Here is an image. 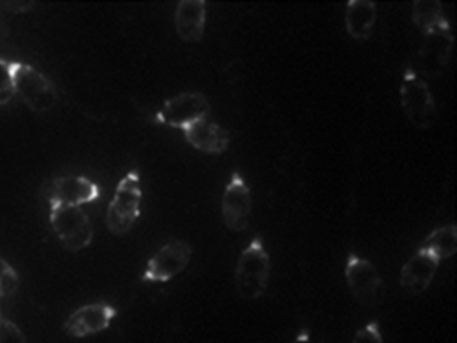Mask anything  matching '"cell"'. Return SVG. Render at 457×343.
Here are the masks:
<instances>
[{
    "mask_svg": "<svg viewBox=\"0 0 457 343\" xmlns=\"http://www.w3.org/2000/svg\"><path fill=\"white\" fill-rule=\"evenodd\" d=\"M291 343H314L312 341V336H310V332L308 330H302L299 333H297V336L295 337V339H294Z\"/></svg>",
    "mask_w": 457,
    "mask_h": 343,
    "instance_id": "24",
    "label": "cell"
},
{
    "mask_svg": "<svg viewBox=\"0 0 457 343\" xmlns=\"http://www.w3.org/2000/svg\"><path fill=\"white\" fill-rule=\"evenodd\" d=\"M271 271V257L262 238H253L236 263L235 287L239 298L256 302L263 297L269 288Z\"/></svg>",
    "mask_w": 457,
    "mask_h": 343,
    "instance_id": "1",
    "label": "cell"
},
{
    "mask_svg": "<svg viewBox=\"0 0 457 343\" xmlns=\"http://www.w3.org/2000/svg\"><path fill=\"white\" fill-rule=\"evenodd\" d=\"M345 277L349 292L361 307L374 308L382 303L383 279L378 269L366 257L351 254L346 259Z\"/></svg>",
    "mask_w": 457,
    "mask_h": 343,
    "instance_id": "6",
    "label": "cell"
},
{
    "mask_svg": "<svg viewBox=\"0 0 457 343\" xmlns=\"http://www.w3.org/2000/svg\"><path fill=\"white\" fill-rule=\"evenodd\" d=\"M15 96L11 61L0 57V106L8 105Z\"/></svg>",
    "mask_w": 457,
    "mask_h": 343,
    "instance_id": "20",
    "label": "cell"
},
{
    "mask_svg": "<svg viewBox=\"0 0 457 343\" xmlns=\"http://www.w3.org/2000/svg\"><path fill=\"white\" fill-rule=\"evenodd\" d=\"M402 112L411 125L420 130H428L436 118V104L428 82L407 70L400 88Z\"/></svg>",
    "mask_w": 457,
    "mask_h": 343,
    "instance_id": "5",
    "label": "cell"
},
{
    "mask_svg": "<svg viewBox=\"0 0 457 343\" xmlns=\"http://www.w3.org/2000/svg\"><path fill=\"white\" fill-rule=\"evenodd\" d=\"M50 225L64 250L79 253L94 240V226L84 208L69 205H51Z\"/></svg>",
    "mask_w": 457,
    "mask_h": 343,
    "instance_id": "4",
    "label": "cell"
},
{
    "mask_svg": "<svg viewBox=\"0 0 457 343\" xmlns=\"http://www.w3.org/2000/svg\"><path fill=\"white\" fill-rule=\"evenodd\" d=\"M0 343H29V339L17 323L4 318L0 323Z\"/></svg>",
    "mask_w": 457,
    "mask_h": 343,
    "instance_id": "22",
    "label": "cell"
},
{
    "mask_svg": "<svg viewBox=\"0 0 457 343\" xmlns=\"http://www.w3.org/2000/svg\"><path fill=\"white\" fill-rule=\"evenodd\" d=\"M440 264L441 262L437 257L420 247L402 265L400 272L402 289L410 296H420V294L425 293L436 277Z\"/></svg>",
    "mask_w": 457,
    "mask_h": 343,
    "instance_id": "12",
    "label": "cell"
},
{
    "mask_svg": "<svg viewBox=\"0 0 457 343\" xmlns=\"http://www.w3.org/2000/svg\"><path fill=\"white\" fill-rule=\"evenodd\" d=\"M420 247L428 251L440 262L450 259L457 253V226L455 223H450L432 230Z\"/></svg>",
    "mask_w": 457,
    "mask_h": 343,
    "instance_id": "18",
    "label": "cell"
},
{
    "mask_svg": "<svg viewBox=\"0 0 457 343\" xmlns=\"http://www.w3.org/2000/svg\"><path fill=\"white\" fill-rule=\"evenodd\" d=\"M207 21V3L204 0H182L174 13L178 37L186 43L201 42Z\"/></svg>",
    "mask_w": 457,
    "mask_h": 343,
    "instance_id": "14",
    "label": "cell"
},
{
    "mask_svg": "<svg viewBox=\"0 0 457 343\" xmlns=\"http://www.w3.org/2000/svg\"><path fill=\"white\" fill-rule=\"evenodd\" d=\"M412 21L423 37L453 32L449 21L445 17L443 3L438 0L413 2Z\"/></svg>",
    "mask_w": 457,
    "mask_h": 343,
    "instance_id": "16",
    "label": "cell"
},
{
    "mask_svg": "<svg viewBox=\"0 0 457 343\" xmlns=\"http://www.w3.org/2000/svg\"><path fill=\"white\" fill-rule=\"evenodd\" d=\"M5 33H7V29L3 26L2 21H0V39L4 38Z\"/></svg>",
    "mask_w": 457,
    "mask_h": 343,
    "instance_id": "25",
    "label": "cell"
},
{
    "mask_svg": "<svg viewBox=\"0 0 457 343\" xmlns=\"http://www.w3.org/2000/svg\"><path fill=\"white\" fill-rule=\"evenodd\" d=\"M193 257V247L187 241L176 238L162 245L154 255L150 257L143 272L146 283H168L182 274Z\"/></svg>",
    "mask_w": 457,
    "mask_h": 343,
    "instance_id": "8",
    "label": "cell"
},
{
    "mask_svg": "<svg viewBox=\"0 0 457 343\" xmlns=\"http://www.w3.org/2000/svg\"><path fill=\"white\" fill-rule=\"evenodd\" d=\"M212 105L208 97L199 91H184L164 101L155 114V121L173 129L184 128L210 118Z\"/></svg>",
    "mask_w": 457,
    "mask_h": 343,
    "instance_id": "7",
    "label": "cell"
},
{
    "mask_svg": "<svg viewBox=\"0 0 457 343\" xmlns=\"http://www.w3.org/2000/svg\"><path fill=\"white\" fill-rule=\"evenodd\" d=\"M20 283V275L17 271L9 264L7 260L0 256V299L17 293Z\"/></svg>",
    "mask_w": 457,
    "mask_h": 343,
    "instance_id": "19",
    "label": "cell"
},
{
    "mask_svg": "<svg viewBox=\"0 0 457 343\" xmlns=\"http://www.w3.org/2000/svg\"><path fill=\"white\" fill-rule=\"evenodd\" d=\"M36 7L35 2H23V0H13V2H0V8L8 13L23 14L32 12Z\"/></svg>",
    "mask_w": 457,
    "mask_h": 343,
    "instance_id": "23",
    "label": "cell"
},
{
    "mask_svg": "<svg viewBox=\"0 0 457 343\" xmlns=\"http://www.w3.org/2000/svg\"><path fill=\"white\" fill-rule=\"evenodd\" d=\"M182 131L187 143L204 155H223L231 144L229 131L222 125L211 121L210 118L193 122Z\"/></svg>",
    "mask_w": 457,
    "mask_h": 343,
    "instance_id": "13",
    "label": "cell"
},
{
    "mask_svg": "<svg viewBox=\"0 0 457 343\" xmlns=\"http://www.w3.org/2000/svg\"><path fill=\"white\" fill-rule=\"evenodd\" d=\"M143 196L140 174L129 171L119 180L106 210V226L112 235L124 236L131 231L141 214Z\"/></svg>",
    "mask_w": 457,
    "mask_h": 343,
    "instance_id": "2",
    "label": "cell"
},
{
    "mask_svg": "<svg viewBox=\"0 0 457 343\" xmlns=\"http://www.w3.org/2000/svg\"><path fill=\"white\" fill-rule=\"evenodd\" d=\"M118 309L105 302L88 303L73 311L63 323V332L73 339L99 335L109 330Z\"/></svg>",
    "mask_w": 457,
    "mask_h": 343,
    "instance_id": "11",
    "label": "cell"
},
{
    "mask_svg": "<svg viewBox=\"0 0 457 343\" xmlns=\"http://www.w3.org/2000/svg\"><path fill=\"white\" fill-rule=\"evenodd\" d=\"M222 219L229 231L244 232L250 225L253 214V195L244 177L235 172L222 196Z\"/></svg>",
    "mask_w": 457,
    "mask_h": 343,
    "instance_id": "10",
    "label": "cell"
},
{
    "mask_svg": "<svg viewBox=\"0 0 457 343\" xmlns=\"http://www.w3.org/2000/svg\"><path fill=\"white\" fill-rule=\"evenodd\" d=\"M345 29L353 39L366 42L372 37L377 21V4L370 0H352L346 4Z\"/></svg>",
    "mask_w": 457,
    "mask_h": 343,
    "instance_id": "15",
    "label": "cell"
},
{
    "mask_svg": "<svg viewBox=\"0 0 457 343\" xmlns=\"http://www.w3.org/2000/svg\"><path fill=\"white\" fill-rule=\"evenodd\" d=\"M351 343H385L380 324L377 321L370 322L355 332Z\"/></svg>",
    "mask_w": 457,
    "mask_h": 343,
    "instance_id": "21",
    "label": "cell"
},
{
    "mask_svg": "<svg viewBox=\"0 0 457 343\" xmlns=\"http://www.w3.org/2000/svg\"><path fill=\"white\" fill-rule=\"evenodd\" d=\"M426 42L421 50L422 61L429 64L432 73L441 71L450 63L455 37L453 32L425 37Z\"/></svg>",
    "mask_w": 457,
    "mask_h": 343,
    "instance_id": "17",
    "label": "cell"
},
{
    "mask_svg": "<svg viewBox=\"0 0 457 343\" xmlns=\"http://www.w3.org/2000/svg\"><path fill=\"white\" fill-rule=\"evenodd\" d=\"M4 315H3V311H2V305H0V323H2L3 320H4Z\"/></svg>",
    "mask_w": 457,
    "mask_h": 343,
    "instance_id": "26",
    "label": "cell"
},
{
    "mask_svg": "<svg viewBox=\"0 0 457 343\" xmlns=\"http://www.w3.org/2000/svg\"><path fill=\"white\" fill-rule=\"evenodd\" d=\"M14 93L32 112L48 113L56 107L60 96L56 86L45 73L24 63H11Z\"/></svg>",
    "mask_w": 457,
    "mask_h": 343,
    "instance_id": "3",
    "label": "cell"
},
{
    "mask_svg": "<svg viewBox=\"0 0 457 343\" xmlns=\"http://www.w3.org/2000/svg\"><path fill=\"white\" fill-rule=\"evenodd\" d=\"M42 195L51 205L79 206L92 204L100 198L101 189L97 183L85 176L54 177L43 185Z\"/></svg>",
    "mask_w": 457,
    "mask_h": 343,
    "instance_id": "9",
    "label": "cell"
}]
</instances>
